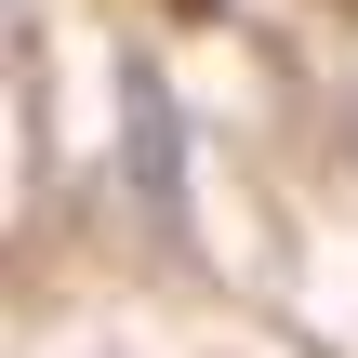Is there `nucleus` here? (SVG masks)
Masks as SVG:
<instances>
[{
  "instance_id": "nucleus-1",
  "label": "nucleus",
  "mask_w": 358,
  "mask_h": 358,
  "mask_svg": "<svg viewBox=\"0 0 358 358\" xmlns=\"http://www.w3.org/2000/svg\"><path fill=\"white\" fill-rule=\"evenodd\" d=\"M120 173L146 199V226L186 239V106H173V80L146 53H120Z\"/></svg>"
}]
</instances>
